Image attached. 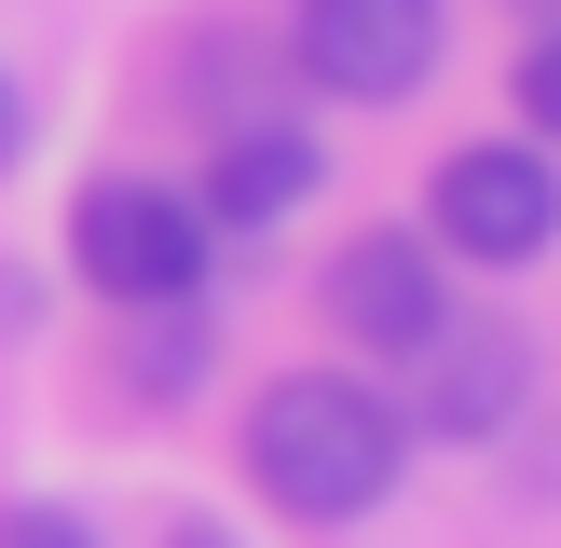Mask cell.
<instances>
[{
	"mask_svg": "<svg viewBox=\"0 0 561 548\" xmlns=\"http://www.w3.org/2000/svg\"><path fill=\"white\" fill-rule=\"evenodd\" d=\"M398 453H411V425L343 370H288L247 411V466H261V493L288 521H370L398 493Z\"/></svg>",
	"mask_w": 561,
	"mask_h": 548,
	"instance_id": "cell-1",
	"label": "cell"
},
{
	"mask_svg": "<svg viewBox=\"0 0 561 548\" xmlns=\"http://www.w3.org/2000/svg\"><path fill=\"white\" fill-rule=\"evenodd\" d=\"M69 261L96 274L110 301H192V274H206V219H192L179 192H151V179H82Z\"/></svg>",
	"mask_w": 561,
	"mask_h": 548,
	"instance_id": "cell-2",
	"label": "cell"
},
{
	"mask_svg": "<svg viewBox=\"0 0 561 548\" xmlns=\"http://www.w3.org/2000/svg\"><path fill=\"white\" fill-rule=\"evenodd\" d=\"M438 42H453L438 0H301V69L329 96H356V110H398L438 69Z\"/></svg>",
	"mask_w": 561,
	"mask_h": 548,
	"instance_id": "cell-3",
	"label": "cell"
},
{
	"mask_svg": "<svg viewBox=\"0 0 561 548\" xmlns=\"http://www.w3.org/2000/svg\"><path fill=\"white\" fill-rule=\"evenodd\" d=\"M438 233L466 247V261H535V247L561 233V164L535 151V137H480V151L438 164Z\"/></svg>",
	"mask_w": 561,
	"mask_h": 548,
	"instance_id": "cell-4",
	"label": "cell"
},
{
	"mask_svg": "<svg viewBox=\"0 0 561 548\" xmlns=\"http://www.w3.org/2000/svg\"><path fill=\"white\" fill-rule=\"evenodd\" d=\"M411 356H425V398L411 411H425L438 438H493L520 411V384H535V343H520L507 316H438Z\"/></svg>",
	"mask_w": 561,
	"mask_h": 548,
	"instance_id": "cell-5",
	"label": "cell"
},
{
	"mask_svg": "<svg viewBox=\"0 0 561 548\" xmlns=\"http://www.w3.org/2000/svg\"><path fill=\"white\" fill-rule=\"evenodd\" d=\"M329 316L356 329V343H383V356H411L438 316H453V274L425 261L411 233H356L343 261H329Z\"/></svg>",
	"mask_w": 561,
	"mask_h": 548,
	"instance_id": "cell-6",
	"label": "cell"
},
{
	"mask_svg": "<svg viewBox=\"0 0 561 548\" xmlns=\"http://www.w3.org/2000/svg\"><path fill=\"white\" fill-rule=\"evenodd\" d=\"M301 192H316V137H301V124H247V137H219V151H206V206L233 219V233L288 219Z\"/></svg>",
	"mask_w": 561,
	"mask_h": 548,
	"instance_id": "cell-7",
	"label": "cell"
},
{
	"mask_svg": "<svg viewBox=\"0 0 561 548\" xmlns=\"http://www.w3.org/2000/svg\"><path fill=\"white\" fill-rule=\"evenodd\" d=\"M0 548H96L69 507H0Z\"/></svg>",
	"mask_w": 561,
	"mask_h": 548,
	"instance_id": "cell-8",
	"label": "cell"
},
{
	"mask_svg": "<svg viewBox=\"0 0 561 548\" xmlns=\"http://www.w3.org/2000/svg\"><path fill=\"white\" fill-rule=\"evenodd\" d=\"M14 137H27V110H14V82H0V164H14Z\"/></svg>",
	"mask_w": 561,
	"mask_h": 548,
	"instance_id": "cell-9",
	"label": "cell"
},
{
	"mask_svg": "<svg viewBox=\"0 0 561 548\" xmlns=\"http://www.w3.org/2000/svg\"><path fill=\"white\" fill-rule=\"evenodd\" d=\"M164 548H233V535H219V521H179V535H164Z\"/></svg>",
	"mask_w": 561,
	"mask_h": 548,
	"instance_id": "cell-10",
	"label": "cell"
}]
</instances>
